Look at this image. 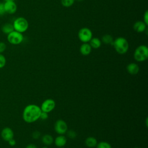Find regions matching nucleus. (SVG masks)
<instances>
[{"label": "nucleus", "mask_w": 148, "mask_h": 148, "mask_svg": "<svg viewBox=\"0 0 148 148\" xmlns=\"http://www.w3.org/2000/svg\"><path fill=\"white\" fill-rule=\"evenodd\" d=\"M42 110L39 106L35 104H29L26 106L23 112V119L27 123H32L38 120Z\"/></svg>", "instance_id": "1"}, {"label": "nucleus", "mask_w": 148, "mask_h": 148, "mask_svg": "<svg viewBox=\"0 0 148 148\" xmlns=\"http://www.w3.org/2000/svg\"><path fill=\"white\" fill-rule=\"evenodd\" d=\"M112 45L116 51L120 54L126 53L129 49V43L127 40L124 37H118L113 40Z\"/></svg>", "instance_id": "2"}, {"label": "nucleus", "mask_w": 148, "mask_h": 148, "mask_svg": "<svg viewBox=\"0 0 148 148\" xmlns=\"http://www.w3.org/2000/svg\"><path fill=\"white\" fill-rule=\"evenodd\" d=\"M134 58L138 62H143L148 58V47L142 45L138 46L134 51Z\"/></svg>", "instance_id": "3"}, {"label": "nucleus", "mask_w": 148, "mask_h": 148, "mask_svg": "<svg viewBox=\"0 0 148 148\" xmlns=\"http://www.w3.org/2000/svg\"><path fill=\"white\" fill-rule=\"evenodd\" d=\"M13 25L15 31L21 33L25 32L29 27L28 21L25 18L23 17H19L16 18L13 21Z\"/></svg>", "instance_id": "4"}, {"label": "nucleus", "mask_w": 148, "mask_h": 148, "mask_svg": "<svg viewBox=\"0 0 148 148\" xmlns=\"http://www.w3.org/2000/svg\"><path fill=\"white\" fill-rule=\"evenodd\" d=\"M23 34L15 30L9 34L7 36V39L9 43L14 45L20 44L23 42Z\"/></svg>", "instance_id": "5"}, {"label": "nucleus", "mask_w": 148, "mask_h": 148, "mask_svg": "<svg viewBox=\"0 0 148 148\" xmlns=\"http://www.w3.org/2000/svg\"><path fill=\"white\" fill-rule=\"evenodd\" d=\"M77 35L81 42L83 43H88L92 38V32L88 28L83 27L80 29Z\"/></svg>", "instance_id": "6"}, {"label": "nucleus", "mask_w": 148, "mask_h": 148, "mask_svg": "<svg viewBox=\"0 0 148 148\" xmlns=\"http://www.w3.org/2000/svg\"><path fill=\"white\" fill-rule=\"evenodd\" d=\"M54 131L59 135H64L68 131V125L66 123L61 119L57 120L54 126Z\"/></svg>", "instance_id": "7"}, {"label": "nucleus", "mask_w": 148, "mask_h": 148, "mask_svg": "<svg viewBox=\"0 0 148 148\" xmlns=\"http://www.w3.org/2000/svg\"><path fill=\"white\" fill-rule=\"evenodd\" d=\"M55 106L56 102L53 99L49 98L46 99L42 102L40 108L42 112L49 113L55 108Z\"/></svg>", "instance_id": "8"}, {"label": "nucleus", "mask_w": 148, "mask_h": 148, "mask_svg": "<svg viewBox=\"0 0 148 148\" xmlns=\"http://www.w3.org/2000/svg\"><path fill=\"white\" fill-rule=\"evenodd\" d=\"M1 136L3 140L8 142L10 139L13 138L14 137L13 131L10 127H4L1 132Z\"/></svg>", "instance_id": "9"}, {"label": "nucleus", "mask_w": 148, "mask_h": 148, "mask_svg": "<svg viewBox=\"0 0 148 148\" xmlns=\"http://www.w3.org/2000/svg\"><path fill=\"white\" fill-rule=\"evenodd\" d=\"M4 6L6 13L12 14L17 11V6L14 1H6L4 3Z\"/></svg>", "instance_id": "10"}, {"label": "nucleus", "mask_w": 148, "mask_h": 148, "mask_svg": "<svg viewBox=\"0 0 148 148\" xmlns=\"http://www.w3.org/2000/svg\"><path fill=\"white\" fill-rule=\"evenodd\" d=\"M126 69L128 73L132 75L138 74L139 71V67L138 65L134 62H131L128 64L126 67Z\"/></svg>", "instance_id": "11"}, {"label": "nucleus", "mask_w": 148, "mask_h": 148, "mask_svg": "<svg viewBox=\"0 0 148 148\" xmlns=\"http://www.w3.org/2000/svg\"><path fill=\"white\" fill-rule=\"evenodd\" d=\"M146 27L147 25L143 21H137L134 23L133 25L134 29L138 33L144 32L146 30Z\"/></svg>", "instance_id": "12"}, {"label": "nucleus", "mask_w": 148, "mask_h": 148, "mask_svg": "<svg viewBox=\"0 0 148 148\" xmlns=\"http://www.w3.org/2000/svg\"><path fill=\"white\" fill-rule=\"evenodd\" d=\"M66 138L63 135H60L57 136L54 140V144L57 147H63L66 143Z\"/></svg>", "instance_id": "13"}, {"label": "nucleus", "mask_w": 148, "mask_h": 148, "mask_svg": "<svg viewBox=\"0 0 148 148\" xmlns=\"http://www.w3.org/2000/svg\"><path fill=\"white\" fill-rule=\"evenodd\" d=\"M92 47L88 43H83L80 47V52L83 56H88L91 52Z\"/></svg>", "instance_id": "14"}, {"label": "nucleus", "mask_w": 148, "mask_h": 148, "mask_svg": "<svg viewBox=\"0 0 148 148\" xmlns=\"http://www.w3.org/2000/svg\"><path fill=\"white\" fill-rule=\"evenodd\" d=\"M97 140L93 136L87 137L85 140V144L88 147L92 148L96 147L97 145Z\"/></svg>", "instance_id": "15"}, {"label": "nucleus", "mask_w": 148, "mask_h": 148, "mask_svg": "<svg viewBox=\"0 0 148 148\" xmlns=\"http://www.w3.org/2000/svg\"><path fill=\"white\" fill-rule=\"evenodd\" d=\"M14 30L13 24L11 23H5L1 27V31L2 32L6 35H8Z\"/></svg>", "instance_id": "16"}, {"label": "nucleus", "mask_w": 148, "mask_h": 148, "mask_svg": "<svg viewBox=\"0 0 148 148\" xmlns=\"http://www.w3.org/2000/svg\"><path fill=\"white\" fill-rule=\"evenodd\" d=\"M101 43H102V42L99 38L94 37V38H92L91 39V40H90L89 44L92 48L98 49L101 47Z\"/></svg>", "instance_id": "17"}, {"label": "nucleus", "mask_w": 148, "mask_h": 148, "mask_svg": "<svg viewBox=\"0 0 148 148\" xmlns=\"http://www.w3.org/2000/svg\"><path fill=\"white\" fill-rule=\"evenodd\" d=\"M42 141L44 145L46 146L50 145L54 142V139L53 136L49 134H45L42 136Z\"/></svg>", "instance_id": "18"}, {"label": "nucleus", "mask_w": 148, "mask_h": 148, "mask_svg": "<svg viewBox=\"0 0 148 148\" xmlns=\"http://www.w3.org/2000/svg\"><path fill=\"white\" fill-rule=\"evenodd\" d=\"M101 42H102L105 44H112L113 42V38L110 35L105 34L102 36Z\"/></svg>", "instance_id": "19"}, {"label": "nucleus", "mask_w": 148, "mask_h": 148, "mask_svg": "<svg viewBox=\"0 0 148 148\" xmlns=\"http://www.w3.org/2000/svg\"><path fill=\"white\" fill-rule=\"evenodd\" d=\"M96 148H112V146L107 142L101 141L97 143Z\"/></svg>", "instance_id": "20"}, {"label": "nucleus", "mask_w": 148, "mask_h": 148, "mask_svg": "<svg viewBox=\"0 0 148 148\" xmlns=\"http://www.w3.org/2000/svg\"><path fill=\"white\" fill-rule=\"evenodd\" d=\"M75 1V0H61V3L63 6L69 8L73 5Z\"/></svg>", "instance_id": "21"}, {"label": "nucleus", "mask_w": 148, "mask_h": 148, "mask_svg": "<svg viewBox=\"0 0 148 148\" xmlns=\"http://www.w3.org/2000/svg\"><path fill=\"white\" fill-rule=\"evenodd\" d=\"M6 64V59L5 57L2 54H0V69L3 68Z\"/></svg>", "instance_id": "22"}, {"label": "nucleus", "mask_w": 148, "mask_h": 148, "mask_svg": "<svg viewBox=\"0 0 148 148\" xmlns=\"http://www.w3.org/2000/svg\"><path fill=\"white\" fill-rule=\"evenodd\" d=\"M66 132H67V136H68L69 138H71V139H74V138H75L76 137V136H77L76 132L75 131L72 130L67 131Z\"/></svg>", "instance_id": "23"}, {"label": "nucleus", "mask_w": 148, "mask_h": 148, "mask_svg": "<svg viewBox=\"0 0 148 148\" xmlns=\"http://www.w3.org/2000/svg\"><path fill=\"white\" fill-rule=\"evenodd\" d=\"M40 136V132L38 131H35L32 134V137L34 139H38Z\"/></svg>", "instance_id": "24"}, {"label": "nucleus", "mask_w": 148, "mask_h": 148, "mask_svg": "<svg viewBox=\"0 0 148 148\" xmlns=\"http://www.w3.org/2000/svg\"><path fill=\"white\" fill-rule=\"evenodd\" d=\"M6 49V44L3 42H0V54L3 53Z\"/></svg>", "instance_id": "25"}, {"label": "nucleus", "mask_w": 148, "mask_h": 148, "mask_svg": "<svg viewBox=\"0 0 148 148\" xmlns=\"http://www.w3.org/2000/svg\"><path fill=\"white\" fill-rule=\"evenodd\" d=\"M6 13L5 6H4V3L0 2V16L4 15Z\"/></svg>", "instance_id": "26"}, {"label": "nucleus", "mask_w": 148, "mask_h": 148, "mask_svg": "<svg viewBox=\"0 0 148 148\" xmlns=\"http://www.w3.org/2000/svg\"><path fill=\"white\" fill-rule=\"evenodd\" d=\"M48 117H49L48 113H46V112H41V113H40V117H39V119H41L42 120H45L47 119Z\"/></svg>", "instance_id": "27"}, {"label": "nucleus", "mask_w": 148, "mask_h": 148, "mask_svg": "<svg viewBox=\"0 0 148 148\" xmlns=\"http://www.w3.org/2000/svg\"><path fill=\"white\" fill-rule=\"evenodd\" d=\"M147 25H148V11L146 10L143 15V21Z\"/></svg>", "instance_id": "28"}, {"label": "nucleus", "mask_w": 148, "mask_h": 148, "mask_svg": "<svg viewBox=\"0 0 148 148\" xmlns=\"http://www.w3.org/2000/svg\"><path fill=\"white\" fill-rule=\"evenodd\" d=\"M8 142L9 145L10 146H14L16 144V140L14 138H12V139H10L9 141H8Z\"/></svg>", "instance_id": "29"}, {"label": "nucleus", "mask_w": 148, "mask_h": 148, "mask_svg": "<svg viewBox=\"0 0 148 148\" xmlns=\"http://www.w3.org/2000/svg\"><path fill=\"white\" fill-rule=\"evenodd\" d=\"M25 148H37V147L35 145H34L33 143H30V144H28V145H27Z\"/></svg>", "instance_id": "30"}, {"label": "nucleus", "mask_w": 148, "mask_h": 148, "mask_svg": "<svg viewBox=\"0 0 148 148\" xmlns=\"http://www.w3.org/2000/svg\"><path fill=\"white\" fill-rule=\"evenodd\" d=\"M146 127H147V118H146Z\"/></svg>", "instance_id": "31"}, {"label": "nucleus", "mask_w": 148, "mask_h": 148, "mask_svg": "<svg viewBox=\"0 0 148 148\" xmlns=\"http://www.w3.org/2000/svg\"><path fill=\"white\" fill-rule=\"evenodd\" d=\"M5 2L6 1H14V0H4Z\"/></svg>", "instance_id": "32"}, {"label": "nucleus", "mask_w": 148, "mask_h": 148, "mask_svg": "<svg viewBox=\"0 0 148 148\" xmlns=\"http://www.w3.org/2000/svg\"><path fill=\"white\" fill-rule=\"evenodd\" d=\"M75 1H77L78 2H82V1H83L84 0H75Z\"/></svg>", "instance_id": "33"}, {"label": "nucleus", "mask_w": 148, "mask_h": 148, "mask_svg": "<svg viewBox=\"0 0 148 148\" xmlns=\"http://www.w3.org/2000/svg\"><path fill=\"white\" fill-rule=\"evenodd\" d=\"M42 148H48L47 146H43V147H42Z\"/></svg>", "instance_id": "34"}, {"label": "nucleus", "mask_w": 148, "mask_h": 148, "mask_svg": "<svg viewBox=\"0 0 148 148\" xmlns=\"http://www.w3.org/2000/svg\"><path fill=\"white\" fill-rule=\"evenodd\" d=\"M134 148H139V147H134Z\"/></svg>", "instance_id": "35"}]
</instances>
